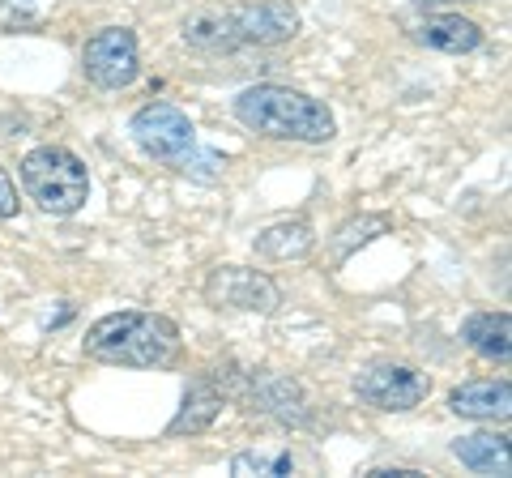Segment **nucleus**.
Wrapping results in <instances>:
<instances>
[{
	"label": "nucleus",
	"instance_id": "nucleus-1",
	"mask_svg": "<svg viewBox=\"0 0 512 478\" xmlns=\"http://www.w3.org/2000/svg\"><path fill=\"white\" fill-rule=\"evenodd\" d=\"M299 35V9L291 0H244L214 5L184 22V43L201 52H235V47H278Z\"/></svg>",
	"mask_w": 512,
	"mask_h": 478
},
{
	"label": "nucleus",
	"instance_id": "nucleus-2",
	"mask_svg": "<svg viewBox=\"0 0 512 478\" xmlns=\"http://www.w3.org/2000/svg\"><path fill=\"white\" fill-rule=\"evenodd\" d=\"M82 350L90 359L111 363V368H167L180 355V329L163 312L128 308V312L99 316L86 329Z\"/></svg>",
	"mask_w": 512,
	"mask_h": 478
},
{
	"label": "nucleus",
	"instance_id": "nucleus-3",
	"mask_svg": "<svg viewBox=\"0 0 512 478\" xmlns=\"http://www.w3.org/2000/svg\"><path fill=\"white\" fill-rule=\"evenodd\" d=\"M235 120L261 137L299 141V146H325V141H333V133H338L333 111L320 99H312V94H303V90H291V86H274V82L239 90Z\"/></svg>",
	"mask_w": 512,
	"mask_h": 478
},
{
	"label": "nucleus",
	"instance_id": "nucleus-4",
	"mask_svg": "<svg viewBox=\"0 0 512 478\" xmlns=\"http://www.w3.org/2000/svg\"><path fill=\"white\" fill-rule=\"evenodd\" d=\"M128 133H133L141 154H150L154 163H163L175 175H188V180L214 184L227 171V158L201 146L192 120L175 103H146L128 120Z\"/></svg>",
	"mask_w": 512,
	"mask_h": 478
},
{
	"label": "nucleus",
	"instance_id": "nucleus-5",
	"mask_svg": "<svg viewBox=\"0 0 512 478\" xmlns=\"http://www.w3.org/2000/svg\"><path fill=\"white\" fill-rule=\"evenodd\" d=\"M22 188L43 214L69 218L90 197V175L86 163L64 146H39L22 158Z\"/></svg>",
	"mask_w": 512,
	"mask_h": 478
},
{
	"label": "nucleus",
	"instance_id": "nucleus-6",
	"mask_svg": "<svg viewBox=\"0 0 512 478\" xmlns=\"http://www.w3.org/2000/svg\"><path fill=\"white\" fill-rule=\"evenodd\" d=\"M82 69L99 90H124L137 82L141 56H137V35L128 26H103L99 35L86 39Z\"/></svg>",
	"mask_w": 512,
	"mask_h": 478
},
{
	"label": "nucleus",
	"instance_id": "nucleus-7",
	"mask_svg": "<svg viewBox=\"0 0 512 478\" xmlns=\"http://www.w3.org/2000/svg\"><path fill=\"white\" fill-rule=\"evenodd\" d=\"M431 393V376L410 368V363H376L355 376V397L363 406L384 410V414H402L414 410Z\"/></svg>",
	"mask_w": 512,
	"mask_h": 478
},
{
	"label": "nucleus",
	"instance_id": "nucleus-8",
	"mask_svg": "<svg viewBox=\"0 0 512 478\" xmlns=\"http://www.w3.org/2000/svg\"><path fill=\"white\" fill-rule=\"evenodd\" d=\"M205 304L269 316V312L282 308V291H278L274 278L261 274V269L218 265V269H210V278H205Z\"/></svg>",
	"mask_w": 512,
	"mask_h": 478
},
{
	"label": "nucleus",
	"instance_id": "nucleus-9",
	"mask_svg": "<svg viewBox=\"0 0 512 478\" xmlns=\"http://www.w3.org/2000/svg\"><path fill=\"white\" fill-rule=\"evenodd\" d=\"M248 397L256 410H265L269 419H278L282 427H308L312 423V406L308 393L295 376H282L274 368H261L248 376Z\"/></svg>",
	"mask_w": 512,
	"mask_h": 478
},
{
	"label": "nucleus",
	"instance_id": "nucleus-10",
	"mask_svg": "<svg viewBox=\"0 0 512 478\" xmlns=\"http://www.w3.org/2000/svg\"><path fill=\"white\" fill-rule=\"evenodd\" d=\"M448 410L474 423H495L512 414V385L508 380H470L448 393Z\"/></svg>",
	"mask_w": 512,
	"mask_h": 478
},
{
	"label": "nucleus",
	"instance_id": "nucleus-11",
	"mask_svg": "<svg viewBox=\"0 0 512 478\" xmlns=\"http://www.w3.org/2000/svg\"><path fill=\"white\" fill-rule=\"evenodd\" d=\"M414 43L431 47V52H444V56H466L483 47V30L470 18H457V13H436L414 26Z\"/></svg>",
	"mask_w": 512,
	"mask_h": 478
},
{
	"label": "nucleus",
	"instance_id": "nucleus-12",
	"mask_svg": "<svg viewBox=\"0 0 512 478\" xmlns=\"http://www.w3.org/2000/svg\"><path fill=\"white\" fill-rule=\"evenodd\" d=\"M461 342H466L474 355H483L491 363H508L512 355V321L508 312H474L466 325H461Z\"/></svg>",
	"mask_w": 512,
	"mask_h": 478
},
{
	"label": "nucleus",
	"instance_id": "nucleus-13",
	"mask_svg": "<svg viewBox=\"0 0 512 478\" xmlns=\"http://www.w3.org/2000/svg\"><path fill=\"white\" fill-rule=\"evenodd\" d=\"M453 457L466 470H474V474L504 478L512 470V461H508V436H495V432H474V436L453 440Z\"/></svg>",
	"mask_w": 512,
	"mask_h": 478
},
{
	"label": "nucleus",
	"instance_id": "nucleus-14",
	"mask_svg": "<svg viewBox=\"0 0 512 478\" xmlns=\"http://www.w3.org/2000/svg\"><path fill=\"white\" fill-rule=\"evenodd\" d=\"M316 244V231L308 218H291V222H278V227H269L256 235V252H261L265 261H299L308 257Z\"/></svg>",
	"mask_w": 512,
	"mask_h": 478
},
{
	"label": "nucleus",
	"instance_id": "nucleus-15",
	"mask_svg": "<svg viewBox=\"0 0 512 478\" xmlns=\"http://www.w3.org/2000/svg\"><path fill=\"white\" fill-rule=\"evenodd\" d=\"M218 410H222V393L210 385V380H192L188 393H184V406L180 414L171 419L167 427V436H192V432H205L214 419H218Z\"/></svg>",
	"mask_w": 512,
	"mask_h": 478
},
{
	"label": "nucleus",
	"instance_id": "nucleus-16",
	"mask_svg": "<svg viewBox=\"0 0 512 478\" xmlns=\"http://www.w3.org/2000/svg\"><path fill=\"white\" fill-rule=\"evenodd\" d=\"M389 231V218H380V214H363V218H355V222H346V227L338 231V244H333V261H346L355 248H363V244H372L376 235H384Z\"/></svg>",
	"mask_w": 512,
	"mask_h": 478
},
{
	"label": "nucleus",
	"instance_id": "nucleus-17",
	"mask_svg": "<svg viewBox=\"0 0 512 478\" xmlns=\"http://www.w3.org/2000/svg\"><path fill=\"white\" fill-rule=\"evenodd\" d=\"M231 474H295V457L291 453H235L231 457Z\"/></svg>",
	"mask_w": 512,
	"mask_h": 478
},
{
	"label": "nucleus",
	"instance_id": "nucleus-18",
	"mask_svg": "<svg viewBox=\"0 0 512 478\" xmlns=\"http://www.w3.org/2000/svg\"><path fill=\"white\" fill-rule=\"evenodd\" d=\"M39 18L35 0H0V26L13 30V26H30Z\"/></svg>",
	"mask_w": 512,
	"mask_h": 478
},
{
	"label": "nucleus",
	"instance_id": "nucleus-19",
	"mask_svg": "<svg viewBox=\"0 0 512 478\" xmlns=\"http://www.w3.org/2000/svg\"><path fill=\"white\" fill-rule=\"evenodd\" d=\"M18 188H13V180H9V171L0 167V218H18Z\"/></svg>",
	"mask_w": 512,
	"mask_h": 478
},
{
	"label": "nucleus",
	"instance_id": "nucleus-20",
	"mask_svg": "<svg viewBox=\"0 0 512 478\" xmlns=\"http://www.w3.org/2000/svg\"><path fill=\"white\" fill-rule=\"evenodd\" d=\"M410 5H466V0H410Z\"/></svg>",
	"mask_w": 512,
	"mask_h": 478
}]
</instances>
